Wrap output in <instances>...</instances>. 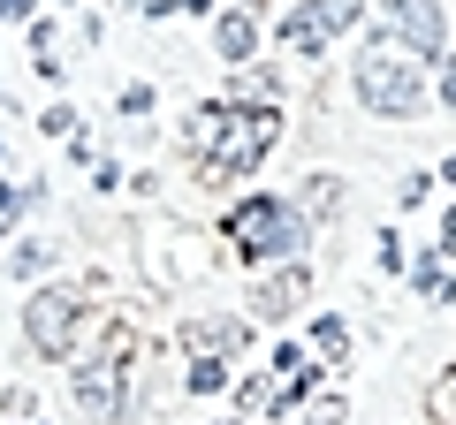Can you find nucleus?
I'll return each mask as SVG.
<instances>
[{
    "mask_svg": "<svg viewBox=\"0 0 456 425\" xmlns=\"http://www.w3.org/2000/svg\"><path fill=\"white\" fill-rule=\"evenodd\" d=\"M350 92H358L365 115L411 122V115L426 107V61H419L395 31H373V38L358 46V61H350Z\"/></svg>",
    "mask_w": 456,
    "mask_h": 425,
    "instance_id": "1",
    "label": "nucleus"
},
{
    "mask_svg": "<svg viewBox=\"0 0 456 425\" xmlns=\"http://www.w3.org/2000/svg\"><path fill=\"white\" fill-rule=\"evenodd\" d=\"M221 236L236 244V259H251V266H289L297 251H305V212H297L289 197H274V190H251V197L228 205Z\"/></svg>",
    "mask_w": 456,
    "mask_h": 425,
    "instance_id": "2",
    "label": "nucleus"
},
{
    "mask_svg": "<svg viewBox=\"0 0 456 425\" xmlns=\"http://www.w3.org/2000/svg\"><path fill=\"white\" fill-rule=\"evenodd\" d=\"M206 130H198V145H206V175H251V167L274 152L281 137V107H206Z\"/></svg>",
    "mask_w": 456,
    "mask_h": 425,
    "instance_id": "3",
    "label": "nucleus"
},
{
    "mask_svg": "<svg viewBox=\"0 0 456 425\" xmlns=\"http://www.w3.org/2000/svg\"><path fill=\"white\" fill-rule=\"evenodd\" d=\"M358 16H365V0H297L289 16L274 23V46H281V53H305V61H312V53H327Z\"/></svg>",
    "mask_w": 456,
    "mask_h": 425,
    "instance_id": "4",
    "label": "nucleus"
},
{
    "mask_svg": "<svg viewBox=\"0 0 456 425\" xmlns=\"http://www.w3.org/2000/svg\"><path fill=\"white\" fill-rule=\"evenodd\" d=\"M84 289H38L31 296V311H23V334H31V349L38 357H77V327H84Z\"/></svg>",
    "mask_w": 456,
    "mask_h": 425,
    "instance_id": "5",
    "label": "nucleus"
},
{
    "mask_svg": "<svg viewBox=\"0 0 456 425\" xmlns=\"http://www.w3.org/2000/svg\"><path fill=\"white\" fill-rule=\"evenodd\" d=\"M380 8H388V31L403 38L419 61H441V53H449V8H441V0H380Z\"/></svg>",
    "mask_w": 456,
    "mask_h": 425,
    "instance_id": "6",
    "label": "nucleus"
},
{
    "mask_svg": "<svg viewBox=\"0 0 456 425\" xmlns=\"http://www.w3.org/2000/svg\"><path fill=\"white\" fill-rule=\"evenodd\" d=\"M183 349H191L198 365H236L251 349V319H191V327H183Z\"/></svg>",
    "mask_w": 456,
    "mask_h": 425,
    "instance_id": "7",
    "label": "nucleus"
},
{
    "mask_svg": "<svg viewBox=\"0 0 456 425\" xmlns=\"http://www.w3.org/2000/svg\"><path fill=\"white\" fill-rule=\"evenodd\" d=\"M305 289H312V274L289 259V266H274V274L259 281V296H251V304H259V319H289V311L305 304Z\"/></svg>",
    "mask_w": 456,
    "mask_h": 425,
    "instance_id": "8",
    "label": "nucleus"
},
{
    "mask_svg": "<svg viewBox=\"0 0 456 425\" xmlns=\"http://www.w3.org/2000/svg\"><path fill=\"white\" fill-rule=\"evenodd\" d=\"M213 53H221V61H251V53H259V16H251V8H221V16H213Z\"/></svg>",
    "mask_w": 456,
    "mask_h": 425,
    "instance_id": "9",
    "label": "nucleus"
},
{
    "mask_svg": "<svg viewBox=\"0 0 456 425\" xmlns=\"http://www.w3.org/2000/svg\"><path fill=\"white\" fill-rule=\"evenodd\" d=\"M77 403L92 418H122V365H84L77 373Z\"/></svg>",
    "mask_w": 456,
    "mask_h": 425,
    "instance_id": "10",
    "label": "nucleus"
},
{
    "mask_svg": "<svg viewBox=\"0 0 456 425\" xmlns=\"http://www.w3.org/2000/svg\"><path fill=\"white\" fill-rule=\"evenodd\" d=\"M312 349H320V357H342V349H350V327H342L335 311H327V319H312Z\"/></svg>",
    "mask_w": 456,
    "mask_h": 425,
    "instance_id": "11",
    "label": "nucleus"
},
{
    "mask_svg": "<svg viewBox=\"0 0 456 425\" xmlns=\"http://www.w3.org/2000/svg\"><path fill=\"white\" fill-rule=\"evenodd\" d=\"M46 259H53V251H46V244H16V251H8V266H16V274H23V281H31V274H38V266H46Z\"/></svg>",
    "mask_w": 456,
    "mask_h": 425,
    "instance_id": "12",
    "label": "nucleus"
},
{
    "mask_svg": "<svg viewBox=\"0 0 456 425\" xmlns=\"http://www.w3.org/2000/svg\"><path fill=\"white\" fill-rule=\"evenodd\" d=\"M228 388V365H191V395H221Z\"/></svg>",
    "mask_w": 456,
    "mask_h": 425,
    "instance_id": "13",
    "label": "nucleus"
},
{
    "mask_svg": "<svg viewBox=\"0 0 456 425\" xmlns=\"http://www.w3.org/2000/svg\"><path fill=\"white\" fill-rule=\"evenodd\" d=\"M38 130H46V137H77V115H69V107H46V115H38Z\"/></svg>",
    "mask_w": 456,
    "mask_h": 425,
    "instance_id": "14",
    "label": "nucleus"
},
{
    "mask_svg": "<svg viewBox=\"0 0 456 425\" xmlns=\"http://www.w3.org/2000/svg\"><path fill=\"white\" fill-rule=\"evenodd\" d=\"M23 197H31L23 182H0V221H16V212H23Z\"/></svg>",
    "mask_w": 456,
    "mask_h": 425,
    "instance_id": "15",
    "label": "nucleus"
},
{
    "mask_svg": "<svg viewBox=\"0 0 456 425\" xmlns=\"http://www.w3.org/2000/svg\"><path fill=\"white\" fill-rule=\"evenodd\" d=\"M411 281H419L426 296H441V259H426V266H411Z\"/></svg>",
    "mask_w": 456,
    "mask_h": 425,
    "instance_id": "16",
    "label": "nucleus"
},
{
    "mask_svg": "<svg viewBox=\"0 0 456 425\" xmlns=\"http://www.w3.org/2000/svg\"><path fill=\"white\" fill-rule=\"evenodd\" d=\"M441 107L456 115V61H441Z\"/></svg>",
    "mask_w": 456,
    "mask_h": 425,
    "instance_id": "17",
    "label": "nucleus"
},
{
    "mask_svg": "<svg viewBox=\"0 0 456 425\" xmlns=\"http://www.w3.org/2000/svg\"><path fill=\"white\" fill-rule=\"evenodd\" d=\"M441 259H456V205H449V221H441Z\"/></svg>",
    "mask_w": 456,
    "mask_h": 425,
    "instance_id": "18",
    "label": "nucleus"
},
{
    "mask_svg": "<svg viewBox=\"0 0 456 425\" xmlns=\"http://www.w3.org/2000/svg\"><path fill=\"white\" fill-rule=\"evenodd\" d=\"M312 425H342V395H335V403H320V410H312Z\"/></svg>",
    "mask_w": 456,
    "mask_h": 425,
    "instance_id": "19",
    "label": "nucleus"
},
{
    "mask_svg": "<svg viewBox=\"0 0 456 425\" xmlns=\"http://www.w3.org/2000/svg\"><path fill=\"white\" fill-rule=\"evenodd\" d=\"M38 0H0V23H16V16H31Z\"/></svg>",
    "mask_w": 456,
    "mask_h": 425,
    "instance_id": "20",
    "label": "nucleus"
},
{
    "mask_svg": "<svg viewBox=\"0 0 456 425\" xmlns=\"http://www.w3.org/2000/svg\"><path fill=\"white\" fill-rule=\"evenodd\" d=\"M441 182H456V160H449V167H441Z\"/></svg>",
    "mask_w": 456,
    "mask_h": 425,
    "instance_id": "21",
    "label": "nucleus"
}]
</instances>
